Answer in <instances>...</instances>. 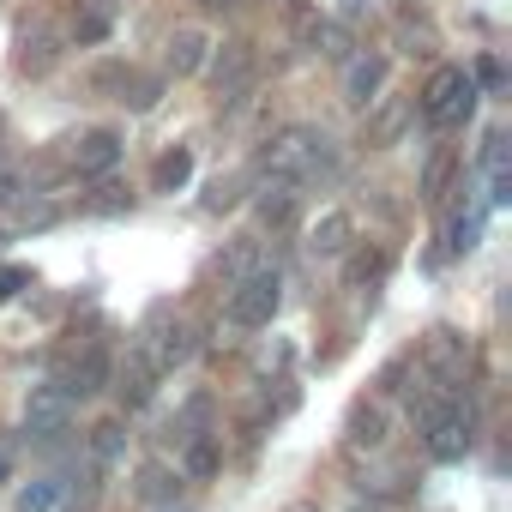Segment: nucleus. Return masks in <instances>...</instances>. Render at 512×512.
Segmentation results:
<instances>
[{
  "mask_svg": "<svg viewBox=\"0 0 512 512\" xmlns=\"http://www.w3.org/2000/svg\"><path fill=\"white\" fill-rule=\"evenodd\" d=\"M260 169H266L272 181H296V187H308V181H320V175H338V145H332V133L296 121V127H278V133L266 139Z\"/></svg>",
  "mask_w": 512,
  "mask_h": 512,
  "instance_id": "nucleus-1",
  "label": "nucleus"
},
{
  "mask_svg": "<svg viewBox=\"0 0 512 512\" xmlns=\"http://www.w3.org/2000/svg\"><path fill=\"white\" fill-rule=\"evenodd\" d=\"M410 404H416V422H422V446H428V458H440V464H458L470 446H476V416L464 410V398L458 392H410Z\"/></svg>",
  "mask_w": 512,
  "mask_h": 512,
  "instance_id": "nucleus-2",
  "label": "nucleus"
},
{
  "mask_svg": "<svg viewBox=\"0 0 512 512\" xmlns=\"http://www.w3.org/2000/svg\"><path fill=\"white\" fill-rule=\"evenodd\" d=\"M133 344L151 356L157 374H169V368H187V362H193V350H199V326H193L175 302H157V308L145 314V326H139Z\"/></svg>",
  "mask_w": 512,
  "mask_h": 512,
  "instance_id": "nucleus-3",
  "label": "nucleus"
},
{
  "mask_svg": "<svg viewBox=\"0 0 512 512\" xmlns=\"http://www.w3.org/2000/svg\"><path fill=\"white\" fill-rule=\"evenodd\" d=\"M278 308H284V278H278V266H272V272H253V278L229 284L223 320H229V326H241V332H260V326H272V320H278Z\"/></svg>",
  "mask_w": 512,
  "mask_h": 512,
  "instance_id": "nucleus-4",
  "label": "nucleus"
},
{
  "mask_svg": "<svg viewBox=\"0 0 512 512\" xmlns=\"http://www.w3.org/2000/svg\"><path fill=\"white\" fill-rule=\"evenodd\" d=\"M470 109H476V79L464 67H440L422 85V121L428 127H458V121H470Z\"/></svg>",
  "mask_w": 512,
  "mask_h": 512,
  "instance_id": "nucleus-5",
  "label": "nucleus"
},
{
  "mask_svg": "<svg viewBox=\"0 0 512 512\" xmlns=\"http://www.w3.org/2000/svg\"><path fill=\"white\" fill-rule=\"evenodd\" d=\"M422 374L434 380V392H458L464 374H470V338L452 332V326H434L422 338Z\"/></svg>",
  "mask_w": 512,
  "mask_h": 512,
  "instance_id": "nucleus-6",
  "label": "nucleus"
},
{
  "mask_svg": "<svg viewBox=\"0 0 512 512\" xmlns=\"http://www.w3.org/2000/svg\"><path fill=\"white\" fill-rule=\"evenodd\" d=\"M73 416H79V398L61 386V380H43V386H31V398H25V434L31 440H61L67 428H73Z\"/></svg>",
  "mask_w": 512,
  "mask_h": 512,
  "instance_id": "nucleus-7",
  "label": "nucleus"
},
{
  "mask_svg": "<svg viewBox=\"0 0 512 512\" xmlns=\"http://www.w3.org/2000/svg\"><path fill=\"white\" fill-rule=\"evenodd\" d=\"M253 79H260V55H253V43H223L211 55V97H217V109L247 103Z\"/></svg>",
  "mask_w": 512,
  "mask_h": 512,
  "instance_id": "nucleus-8",
  "label": "nucleus"
},
{
  "mask_svg": "<svg viewBox=\"0 0 512 512\" xmlns=\"http://www.w3.org/2000/svg\"><path fill=\"white\" fill-rule=\"evenodd\" d=\"M121 133H109V127H97V133H85V139H73V151H67V169L79 175V181H97V175H109L115 163H121Z\"/></svg>",
  "mask_w": 512,
  "mask_h": 512,
  "instance_id": "nucleus-9",
  "label": "nucleus"
},
{
  "mask_svg": "<svg viewBox=\"0 0 512 512\" xmlns=\"http://www.w3.org/2000/svg\"><path fill=\"white\" fill-rule=\"evenodd\" d=\"M109 374H115V356H109V344L91 338V344L67 362V380H61V386H67L73 398H97V392L109 386Z\"/></svg>",
  "mask_w": 512,
  "mask_h": 512,
  "instance_id": "nucleus-10",
  "label": "nucleus"
},
{
  "mask_svg": "<svg viewBox=\"0 0 512 512\" xmlns=\"http://www.w3.org/2000/svg\"><path fill=\"white\" fill-rule=\"evenodd\" d=\"M55 43H61V37H55V25H49L43 13H31V19L19 25V73H31V79H37V73H49V67H55V55H61Z\"/></svg>",
  "mask_w": 512,
  "mask_h": 512,
  "instance_id": "nucleus-11",
  "label": "nucleus"
},
{
  "mask_svg": "<svg viewBox=\"0 0 512 512\" xmlns=\"http://www.w3.org/2000/svg\"><path fill=\"white\" fill-rule=\"evenodd\" d=\"M109 380H115V392H121V404H127V410H145V404L157 398V380H163V374H157V368H151V356L133 344V350H127V362H121V374H109Z\"/></svg>",
  "mask_w": 512,
  "mask_h": 512,
  "instance_id": "nucleus-12",
  "label": "nucleus"
},
{
  "mask_svg": "<svg viewBox=\"0 0 512 512\" xmlns=\"http://www.w3.org/2000/svg\"><path fill=\"white\" fill-rule=\"evenodd\" d=\"M253 211H260V223H266V229H290V223H296V211H302V187H296V181H272V175H266V187H260V199H253Z\"/></svg>",
  "mask_w": 512,
  "mask_h": 512,
  "instance_id": "nucleus-13",
  "label": "nucleus"
},
{
  "mask_svg": "<svg viewBox=\"0 0 512 512\" xmlns=\"http://www.w3.org/2000/svg\"><path fill=\"white\" fill-rule=\"evenodd\" d=\"M253 272H272V253H266L260 235H235V241L223 247V278L241 284V278H253Z\"/></svg>",
  "mask_w": 512,
  "mask_h": 512,
  "instance_id": "nucleus-14",
  "label": "nucleus"
},
{
  "mask_svg": "<svg viewBox=\"0 0 512 512\" xmlns=\"http://www.w3.org/2000/svg\"><path fill=\"white\" fill-rule=\"evenodd\" d=\"M380 85H386V55H356V61L344 67V97H350L356 109H368V103L380 97Z\"/></svg>",
  "mask_w": 512,
  "mask_h": 512,
  "instance_id": "nucleus-15",
  "label": "nucleus"
},
{
  "mask_svg": "<svg viewBox=\"0 0 512 512\" xmlns=\"http://www.w3.org/2000/svg\"><path fill=\"white\" fill-rule=\"evenodd\" d=\"M350 241H356L350 211H326V217L308 229V253H320V260H338V253H350Z\"/></svg>",
  "mask_w": 512,
  "mask_h": 512,
  "instance_id": "nucleus-16",
  "label": "nucleus"
},
{
  "mask_svg": "<svg viewBox=\"0 0 512 512\" xmlns=\"http://www.w3.org/2000/svg\"><path fill=\"white\" fill-rule=\"evenodd\" d=\"M380 109L368 115V145H398V133L410 127V115H416V103L410 97H374Z\"/></svg>",
  "mask_w": 512,
  "mask_h": 512,
  "instance_id": "nucleus-17",
  "label": "nucleus"
},
{
  "mask_svg": "<svg viewBox=\"0 0 512 512\" xmlns=\"http://www.w3.org/2000/svg\"><path fill=\"white\" fill-rule=\"evenodd\" d=\"M386 428H392V416H386L380 398L356 404V410H350V452H374V446H386Z\"/></svg>",
  "mask_w": 512,
  "mask_h": 512,
  "instance_id": "nucleus-18",
  "label": "nucleus"
},
{
  "mask_svg": "<svg viewBox=\"0 0 512 512\" xmlns=\"http://www.w3.org/2000/svg\"><path fill=\"white\" fill-rule=\"evenodd\" d=\"M115 31V0H73V43H103Z\"/></svg>",
  "mask_w": 512,
  "mask_h": 512,
  "instance_id": "nucleus-19",
  "label": "nucleus"
},
{
  "mask_svg": "<svg viewBox=\"0 0 512 512\" xmlns=\"http://www.w3.org/2000/svg\"><path fill=\"white\" fill-rule=\"evenodd\" d=\"M205 55H211V37H205L199 25H181V31L169 37V73H175V79L199 73V67H205Z\"/></svg>",
  "mask_w": 512,
  "mask_h": 512,
  "instance_id": "nucleus-20",
  "label": "nucleus"
},
{
  "mask_svg": "<svg viewBox=\"0 0 512 512\" xmlns=\"http://www.w3.org/2000/svg\"><path fill=\"white\" fill-rule=\"evenodd\" d=\"M482 175H488V205H506V199H512V169H506V133H488V139H482Z\"/></svg>",
  "mask_w": 512,
  "mask_h": 512,
  "instance_id": "nucleus-21",
  "label": "nucleus"
},
{
  "mask_svg": "<svg viewBox=\"0 0 512 512\" xmlns=\"http://www.w3.org/2000/svg\"><path fill=\"white\" fill-rule=\"evenodd\" d=\"M19 512H67V476H37L19 488Z\"/></svg>",
  "mask_w": 512,
  "mask_h": 512,
  "instance_id": "nucleus-22",
  "label": "nucleus"
},
{
  "mask_svg": "<svg viewBox=\"0 0 512 512\" xmlns=\"http://www.w3.org/2000/svg\"><path fill=\"white\" fill-rule=\"evenodd\" d=\"M157 97H163V73H127V85L115 91V103H127L133 115H145V109H157Z\"/></svg>",
  "mask_w": 512,
  "mask_h": 512,
  "instance_id": "nucleus-23",
  "label": "nucleus"
},
{
  "mask_svg": "<svg viewBox=\"0 0 512 512\" xmlns=\"http://www.w3.org/2000/svg\"><path fill=\"white\" fill-rule=\"evenodd\" d=\"M187 175H193V151H187V145H175V151H163V157H157L151 187H157V193H175V187H187Z\"/></svg>",
  "mask_w": 512,
  "mask_h": 512,
  "instance_id": "nucleus-24",
  "label": "nucleus"
},
{
  "mask_svg": "<svg viewBox=\"0 0 512 512\" xmlns=\"http://www.w3.org/2000/svg\"><path fill=\"white\" fill-rule=\"evenodd\" d=\"M452 163H458L452 151H434V157H428V169H422V199H428V205H440V199H446V181H452Z\"/></svg>",
  "mask_w": 512,
  "mask_h": 512,
  "instance_id": "nucleus-25",
  "label": "nucleus"
},
{
  "mask_svg": "<svg viewBox=\"0 0 512 512\" xmlns=\"http://www.w3.org/2000/svg\"><path fill=\"white\" fill-rule=\"evenodd\" d=\"M476 235H482V211H458V217L446 223V253H470Z\"/></svg>",
  "mask_w": 512,
  "mask_h": 512,
  "instance_id": "nucleus-26",
  "label": "nucleus"
},
{
  "mask_svg": "<svg viewBox=\"0 0 512 512\" xmlns=\"http://www.w3.org/2000/svg\"><path fill=\"white\" fill-rule=\"evenodd\" d=\"M127 452V428L121 422H103L97 434H91V464H115Z\"/></svg>",
  "mask_w": 512,
  "mask_h": 512,
  "instance_id": "nucleus-27",
  "label": "nucleus"
},
{
  "mask_svg": "<svg viewBox=\"0 0 512 512\" xmlns=\"http://www.w3.org/2000/svg\"><path fill=\"white\" fill-rule=\"evenodd\" d=\"M217 470V446H211V434H193L187 440V476H211Z\"/></svg>",
  "mask_w": 512,
  "mask_h": 512,
  "instance_id": "nucleus-28",
  "label": "nucleus"
},
{
  "mask_svg": "<svg viewBox=\"0 0 512 512\" xmlns=\"http://www.w3.org/2000/svg\"><path fill=\"white\" fill-rule=\"evenodd\" d=\"M386 266H392V253H356V260H350V284H368V278H386Z\"/></svg>",
  "mask_w": 512,
  "mask_h": 512,
  "instance_id": "nucleus-29",
  "label": "nucleus"
},
{
  "mask_svg": "<svg viewBox=\"0 0 512 512\" xmlns=\"http://www.w3.org/2000/svg\"><path fill=\"white\" fill-rule=\"evenodd\" d=\"M139 494H145V500H169V494H175V476H169L163 464H145V470H139Z\"/></svg>",
  "mask_w": 512,
  "mask_h": 512,
  "instance_id": "nucleus-30",
  "label": "nucleus"
},
{
  "mask_svg": "<svg viewBox=\"0 0 512 512\" xmlns=\"http://www.w3.org/2000/svg\"><path fill=\"white\" fill-rule=\"evenodd\" d=\"M235 199H241V175H229V181L217 175V181H211V193H205V211H229Z\"/></svg>",
  "mask_w": 512,
  "mask_h": 512,
  "instance_id": "nucleus-31",
  "label": "nucleus"
},
{
  "mask_svg": "<svg viewBox=\"0 0 512 512\" xmlns=\"http://www.w3.org/2000/svg\"><path fill=\"white\" fill-rule=\"evenodd\" d=\"M19 290H31V272L25 266H0V302H13Z\"/></svg>",
  "mask_w": 512,
  "mask_h": 512,
  "instance_id": "nucleus-32",
  "label": "nucleus"
},
{
  "mask_svg": "<svg viewBox=\"0 0 512 512\" xmlns=\"http://www.w3.org/2000/svg\"><path fill=\"white\" fill-rule=\"evenodd\" d=\"M476 79H482L488 91H500V79H506V73H500V61H494V55H482V61H476Z\"/></svg>",
  "mask_w": 512,
  "mask_h": 512,
  "instance_id": "nucleus-33",
  "label": "nucleus"
},
{
  "mask_svg": "<svg viewBox=\"0 0 512 512\" xmlns=\"http://www.w3.org/2000/svg\"><path fill=\"white\" fill-rule=\"evenodd\" d=\"M205 13H235V7H247V0H199Z\"/></svg>",
  "mask_w": 512,
  "mask_h": 512,
  "instance_id": "nucleus-34",
  "label": "nucleus"
},
{
  "mask_svg": "<svg viewBox=\"0 0 512 512\" xmlns=\"http://www.w3.org/2000/svg\"><path fill=\"white\" fill-rule=\"evenodd\" d=\"M0 482H7V446H0Z\"/></svg>",
  "mask_w": 512,
  "mask_h": 512,
  "instance_id": "nucleus-35",
  "label": "nucleus"
},
{
  "mask_svg": "<svg viewBox=\"0 0 512 512\" xmlns=\"http://www.w3.org/2000/svg\"><path fill=\"white\" fill-rule=\"evenodd\" d=\"M290 512H320V506H290Z\"/></svg>",
  "mask_w": 512,
  "mask_h": 512,
  "instance_id": "nucleus-36",
  "label": "nucleus"
}]
</instances>
